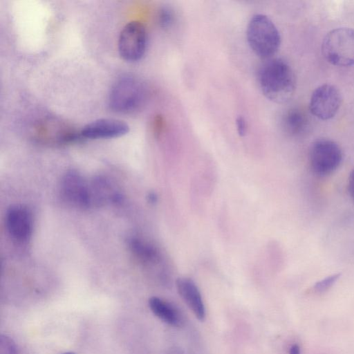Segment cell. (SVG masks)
Returning a JSON list of instances; mask_svg holds the SVG:
<instances>
[{
	"mask_svg": "<svg viewBox=\"0 0 354 354\" xmlns=\"http://www.w3.org/2000/svg\"><path fill=\"white\" fill-rule=\"evenodd\" d=\"M147 95V88L140 80L125 76L113 85L109 93V105L114 111L131 113L144 105Z\"/></svg>",
	"mask_w": 354,
	"mask_h": 354,
	"instance_id": "cell-3",
	"label": "cell"
},
{
	"mask_svg": "<svg viewBox=\"0 0 354 354\" xmlns=\"http://www.w3.org/2000/svg\"><path fill=\"white\" fill-rule=\"evenodd\" d=\"M6 225L12 239L19 242L26 241L32 231V214L22 205L11 206L6 212Z\"/></svg>",
	"mask_w": 354,
	"mask_h": 354,
	"instance_id": "cell-8",
	"label": "cell"
},
{
	"mask_svg": "<svg viewBox=\"0 0 354 354\" xmlns=\"http://www.w3.org/2000/svg\"><path fill=\"white\" fill-rule=\"evenodd\" d=\"M129 131L124 121L113 118H101L85 125L80 131L82 138L105 139L122 136Z\"/></svg>",
	"mask_w": 354,
	"mask_h": 354,
	"instance_id": "cell-9",
	"label": "cell"
},
{
	"mask_svg": "<svg viewBox=\"0 0 354 354\" xmlns=\"http://www.w3.org/2000/svg\"><path fill=\"white\" fill-rule=\"evenodd\" d=\"M289 354H301L300 347L298 344H292L290 348Z\"/></svg>",
	"mask_w": 354,
	"mask_h": 354,
	"instance_id": "cell-20",
	"label": "cell"
},
{
	"mask_svg": "<svg viewBox=\"0 0 354 354\" xmlns=\"http://www.w3.org/2000/svg\"><path fill=\"white\" fill-rule=\"evenodd\" d=\"M174 20V15L169 8H162L158 14V22L162 28H168L172 25Z\"/></svg>",
	"mask_w": 354,
	"mask_h": 354,
	"instance_id": "cell-16",
	"label": "cell"
},
{
	"mask_svg": "<svg viewBox=\"0 0 354 354\" xmlns=\"http://www.w3.org/2000/svg\"><path fill=\"white\" fill-rule=\"evenodd\" d=\"M348 190L354 201V169L351 171L348 179Z\"/></svg>",
	"mask_w": 354,
	"mask_h": 354,
	"instance_id": "cell-19",
	"label": "cell"
},
{
	"mask_svg": "<svg viewBox=\"0 0 354 354\" xmlns=\"http://www.w3.org/2000/svg\"><path fill=\"white\" fill-rule=\"evenodd\" d=\"M77 173L67 174L62 180L61 191L64 198L79 207H87L91 202V190Z\"/></svg>",
	"mask_w": 354,
	"mask_h": 354,
	"instance_id": "cell-10",
	"label": "cell"
},
{
	"mask_svg": "<svg viewBox=\"0 0 354 354\" xmlns=\"http://www.w3.org/2000/svg\"><path fill=\"white\" fill-rule=\"evenodd\" d=\"M250 49L260 58H272L281 45V35L274 22L263 14L254 15L246 29Z\"/></svg>",
	"mask_w": 354,
	"mask_h": 354,
	"instance_id": "cell-2",
	"label": "cell"
},
{
	"mask_svg": "<svg viewBox=\"0 0 354 354\" xmlns=\"http://www.w3.org/2000/svg\"><path fill=\"white\" fill-rule=\"evenodd\" d=\"M236 130L240 136H244L247 132V122L243 116H239L236 120Z\"/></svg>",
	"mask_w": 354,
	"mask_h": 354,
	"instance_id": "cell-18",
	"label": "cell"
},
{
	"mask_svg": "<svg viewBox=\"0 0 354 354\" xmlns=\"http://www.w3.org/2000/svg\"><path fill=\"white\" fill-rule=\"evenodd\" d=\"M62 354H76V353H75L73 352H66V353H64Z\"/></svg>",
	"mask_w": 354,
	"mask_h": 354,
	"instance_id": "cell-21",
	"label": "cell"
},
{
	"mask_svg": "<svg viewBox=\"0 0 354 354\" xmlns=\"http://www.w3.org/2000/svg\"><path fill=\"white\" fill-rule=\"evenodd\" d=\"M342 100L341 93L335 86L324 84L313 92L309 109L311 113L318 119L330 120L338 112Z\"/></svg>",
	"mask_w": 354,
	"mask_h": 354,
	"instance_id": "cell-7",
	"label": "cell"
},
{
	"mask_svg": "<svg viewBox=\"0 0 354 354\" xmlns=\"http://www.w3.org/2000/svg\"><path fill=\"white\" fill-rule=\"evenodd\" d=\"M178 294L193 312L196 317L203 321L205 310L201 292L194 281L187 277L178 278L176 281Z\"/></svg>",
	"mask_w": 354,
	"mask_h": 354,
	"instance_id": "cell-11",
	"label": "cell"
},
{
	"mask_svg": "<svg viewBox=\"0 0 354 354\" xmlns=\"http://www.w3.org/2000/svg\"><path fill=\"white\" fill-rule=\"evenodd\" d=\"M322 50L326 60L341 67L354 65V29L338 28L324 38Z\"/></svg>",
	"mask_w": 354,
	"mask_h": 354,
	"instance_id": "cell-4",
	"label": "cell"
},
{
	"mask_svg": "<svg viewBox=\"0 0 354 354\" xmlns=\"http://www.w3.org/2000/svg\"><path fill=\"white\" fill-rule=\"evenodd\" d=\"M149 306L153 313L162 321L173 326H179L183 317L178 309L169 302L158 297L149 299Z\"/></svg>",
	"mask_w": 354,
	"mask_h": 354,
	"instance_id": "cell-12",
	"label": "cell"
},
{
	"mask_svg": "<svg viewBox=\"0 0 354 354\" xmlns=\"http://www.w3.org/2000/svg\"><path fill=\"white\" fill-rule=\"evenodd\" d=\"M342 157V151L335 142L328 139H319L310 149V167L317 176H327L338 168Z\"/></svg>",
	"mask_w": 354,
	"mask_h": 354,
	"instance_id": "cell-5",
	"label": "cell"
},
{
	"mask_svg": "<svg viewBox=\"0 0 354 354\" xmlns=\"http://www.w3.org/2000/svg\"><path fill=\"white\" fill-rule=\"evenodd\" d=\"M147 44V34L145 26L140 21H130L120 33L118 52L125 61L136 62L145 55Z\"/></svg>",
	"mask_w": 354,
	"mask_h": 354,
	"instance_id": "cell-6",
	"label": "cell"
},
{
	"mask_svg": "<svg viewBox=\"0 0 354 354\" xmlns=\"http://www.w3.org/2000/svg\"><path fill=\"white\" fill-rule=\"evenodd\" d=\"M130 247L135 254L142 261L157 263L160 261V253L153 245L139 239H133L130 242Z\"/></svg>",
	"mask_w": 354,
	"mask_h": 354,
	"instance_id": "cell-14",
	"label": "cell"
},
{
	"mask_svg": "<svg viewBox=\"0 0 354 354\" xmlns=\"http://www.w3.org/2000/svg\"><path fill=\"white\" fill-rule=\"evenodd\" d=\"M340 276V273H336L317 281L314 286L315 290L318 292H326L335 284Z\"/></svg>",
	"mask_w": 354,
	"mask_h": 354,
	"instance_id": "cell-15",
	"label": "cell"
},
{
	"mask_svg": "<svg viewBox=\"0 0 354 354\" xmlns=\"http://www.w3.org/2000/svg\"><path fill=\"white\" fill-rule=\"evenodd\" d=\"M1 354H17L14 342L6 336L1 337Z\"/></svg>",
	"mask_w": 354,
	"mask_h": 354,
	"instance_id": "cell-17",
	"label": "cell"
},
{
	"mask_svg": "<svg viewBox=\"0 0 354 354\" xmlns=\"http://www.w3.org/2000/svg\"><path fill=\"white\" fill-rule=\"evenodd\" d=\"M257 82L263 95L269 100L283 104L293 96L296 88L295 73L284 59H268L259 67Z\"/></svg>",
	"mask_w": 354,
	"mask_h": 354,
	"instance_id": "cell-1",
	"label": "cell"
},
{
	"mask_svg": "<svg viewBox=\"0 0 354 354\" xmlns=\"http://www.w3.org/2000/svg\"><path fill=\"white\" fill-rule=\"evenodd\" d=\"M308 122L305 113L296 108L288 110L282 118L283 128L291 136L303 134L308 128Z\"/></svg>",
	"mask_w": 354,
	"mask_h": 354,
	"instance_id": "cell-13",
	"label": "cell"
}]
</instances>
